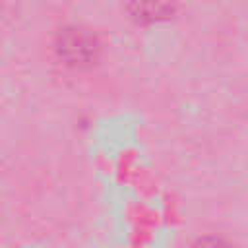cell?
<instances>
[{
	"label": "cell",
	"instance_id": "6da1fadb",
	"mask_svg": "<svg viewBox=\"0 0 248 248\" xmlns=\"http://www.w3.org/2000/svg\"><path fill=\"white\" fill-rule=\"evenodd\" d=\"M54 58L68 70H89L99 62L101 43L97 35L83 25H64L52 39Z\"/></svg>",
	"mask_w": 248,
	"mask_h": 248
},
{
	"label": "cell",
	"instance_id": "7a4b0ae2",
	"mask_svg": "<svg viewBox=\"0 0 248 248\" xmlns=\"http://www.w3.org/2000/svg\"><path fill=\"white\" fill-rule=\"evenodd\" d=\"M126 14L138 25H159L176 14V0H126Z\"/></svg>",
	"mask_w": 248,
	"mask_h": 248
},
{
	"label": "cell",
	"instance_id": "3957f363",
	"mask_svg": "<svg viewBox=\"0 0 248 248\" xmlns=\"http://www.w3.org/2000/svg\"><path fill=\"white\" fill-rule=\"evenodd\" d=\"M192 248H232L225 238H219V236H203V238H198Z\"/></svg>",
	"mask_w": 248,
	"mask_h": 248
},
{
	"label": "cell",
	"instance_id": "277c9868",
	"mask_svg": "<svg viewBox=\"0 0 248 248\" xmlns=\"http://www.w3.org/2000/svg\"><path fill=\"white\" fill-rule=\"evenodd\" d=\"M4 2H6V0H0V14H2V10H4Z\"/></svg>",
	"mask_w": 248,
	"mask_h": 248
}]
</instances>
